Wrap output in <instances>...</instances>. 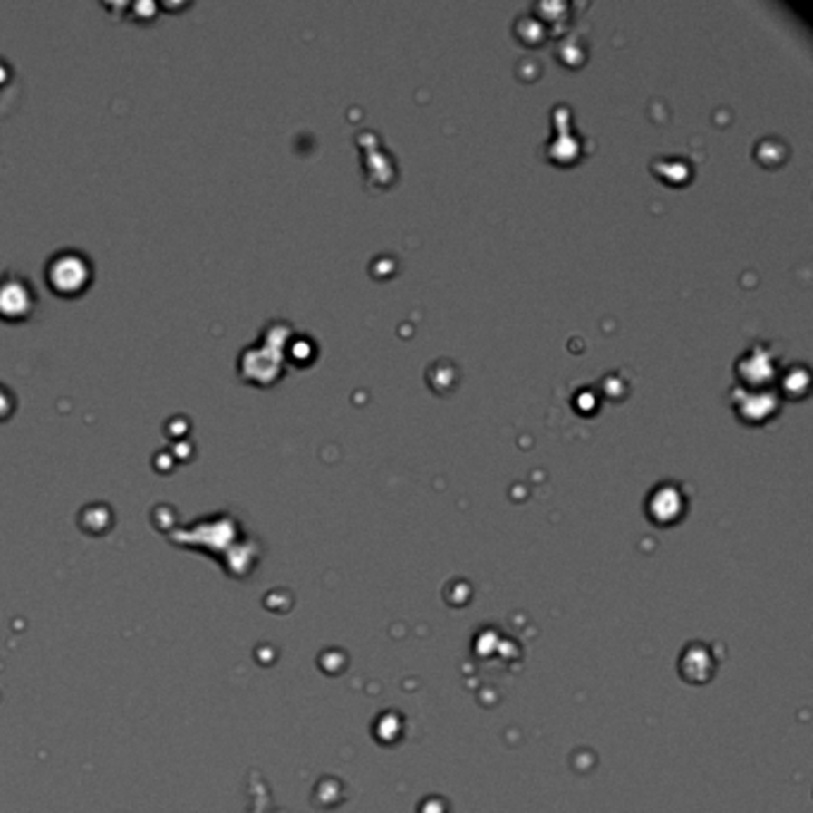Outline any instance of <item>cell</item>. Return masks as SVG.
I'll use <instances>...</instances> for the list:
<instances>
[{
	"label": "cell",
	"instance_id": "3",
	"mask_svg": "<svg viewBox=\"0 0 813 813\" xmlns=\"http://www.w3.org/2000/svg\"><path fill=\"white\" fill-rule=\"evenodd\" d=\"M5 396H10V392L5 387H0V399H5ZM7 406H15V403H7ZM7 415L10 413L5 411V403H0V420H5Z\"/></svg>",
	"mask_w": 813,
	"mask_h": 813
},
{
	"label": "cell",
	"instance_id": "1",
	"mask_svg": "<svg viewBox=\"0 0 813 813\" xmlns=\"http://www.w3.org/2000/svg\"><path fill=\"white\" fill-rule=\"evenodd\" d=\"M93 270L91 263L82 251H58L45 265V282L51 286L53 294L65 298H74L84 294L91 285Z\"/></svg>",
	"mask_w": 813,
	"mask_h": 813
},
{
	"label": "cell",
	"instance_id": "2",
	"mask_svg": "<svg viewBox=\"0 0 813 813\" xmlns=\"http://www.w3.org/2000/svg\"><path fill=\"white\" fill-rule=\"evenodd\" d=\"M36 310V291L32 282L17 272H5L0 277V320L26 323Z\"/></svg>",
	"mask_w": 813,
	"mask_h": 813
}]
</instances>
